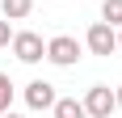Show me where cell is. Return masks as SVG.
<instances>
[{"mask_svg":"<svg viewBox=\"0 0 122 118\" xmlns=\"http://www.w3.org/2000/svg\"><path fill=\"white\" fill-rule=\"evenodd\" d=\"M34 13V0H0V17H9V21H25Z\"/></svg>","mask_w":122,"mask_h":118,"instance_id":"7","label":"cell"},{"mask_svg":"<svg viewBox=\"0 0 122 118\" xmlns=\"http://www.w3.org/2000/svg\"><path fill=\"white\" fill-rule=\"evenodd\" d=\"M55 97H59V93H55V84H51V80H30V84H25V106L34 110V114L51 110V106H55Z\"/></svg>","mask_w":122,"mask_h":118,"instance_id":"5","label":"cell"},{"mask_svg":"<svg viewBox=\"0 0 122 118\" xmlns=\"http://www.w3.org/2000/svg\"><path fill=\"white\" fill-rule=\"evenodd\" d=\"M84 110H88V118H110L114 110H118L114 89H110V84H93V89L84 93Z\"/></svg>","mask_w":122,"mask_h":118,"instance_id":"4","label":"cell"},{"mask_svg":"<svg viewBox=\"0 0 122 118\" xmlns=\"http://www.w3.org/2000/svg\"><path fill=\"white\" fill-rule=\"evenodd\" d=\"M0 118H25V114H17V110H4V114H0Z\"/></svg>","mask_w":122,"mask_h":118,"instance_id":"12","label":"cell"},{"mask_svg":"<svg viewBox=\"0 0 122 118\" xmlns=\"http://www.w3.org/2000/svg\"><path fill=\"white\" fill-rule=\"evenodd\" d=\"M9 42H13V21L0 17V47H9Z\"/></svg>","mask_w":122,"mask_h":118,"instance_id":"10","label":"cell"},{"mask_svg":"<svg viewBox=\"0 0 122 118\" xmlns=\"http://www.w3.org/2000/svg\"><path fill=\"white\" fill-rule=\"evenodd\" d=\"M114 101H118V110H122V84H118V89H114Z\"/></svg>","mask_w":122,"mask_h":118,"instance_id":"11","label":"cell"},{"mask_svg":"<svg viewBox=\"0 0 122 118\" xmlns=\"http://www.w3.org/2000/svg\"><path fill=\"white\" fill-rule=\"evenodd\" d=\"M13 93H17V89H13L9 72H0V114H4V110H13Z\"/></svg>","mask_w":122,"mask_h":118,"instance_id":"9","label":"cell"},{"mask_svg":"<svg viewBox=\"0 0 122 118\" xmlns=\"http://www.w3.org/2000/svg\"><path fill=\"white\" fill-rule=\"evenodd\" d=\"M84 51L88 55H101V59L118 55V30H114L110 21H93L88 34H84Z\"/></svg>","mask_w":122,"mask_h":118,"instance_id":"2","label":"cell"},{"mask_svg":"<svg viewBox=\"0 0 122 118\" xmlns=\"http://www.w3.org/2000/svg\"><path fill=\"white\" fill-rule=\"evenodd\" d=\"M80 55H84V42L72 34H55L46 42V63H55V68H76Z\"/></svg>","mask_w":122,"mask_h":118,"instance_id":"1","label":"cell"},{"mask_svg":"<svg viewBox=\"0 0 122 118\" xmlns=\"http://www.w3.org/2000/svg\"><path fill=\"white\" fill-rule=\"evenodd\" d=\"M118 51H122V25H118Z\"/></svg>","mask_w":122,"mask_h":118,"instance_id":"13","label":"cell"},{"mask_svg":"<svg viewBox=\"0 0 122 118\" xmlns=\"http://www.w3.org/2000/svg\"><path fill=\"white\" fill-rule=\"evenodd\" d=\"M101 21H110L118 30L122 25V0H101Z\"/></svg>","mask_w":122,"mask_h":118,"instance_id":"8","label":"cell"},{"mask_svg":"<svg viewBox=\"0 0 122 118\" xmlns=\"http://www.w3.org/2000/svg\"><path fill=\"white\" fill-rule=\"evenodd\" d=\"M51 118H88V110H84V101H76V97H55Z\"/></svg>","mask_w":122,"mask_h":118,"instance_id":"6","label":"cell"},{"mask_svg":"<svg viewBox=\"0 0 122 118\" xmlns=\"http://www.w3.org/2000/svg\"><path fill=\"white\" fill-rule=\"evenodd\" d=\"M9 47H13V55L21 59V63H30V68L46 59V42H42V34H34V30H13Z\"/></svg>","mask_w":122,"mask_h":118,"instance_id":"3","label":"cell"}]
</instances>
